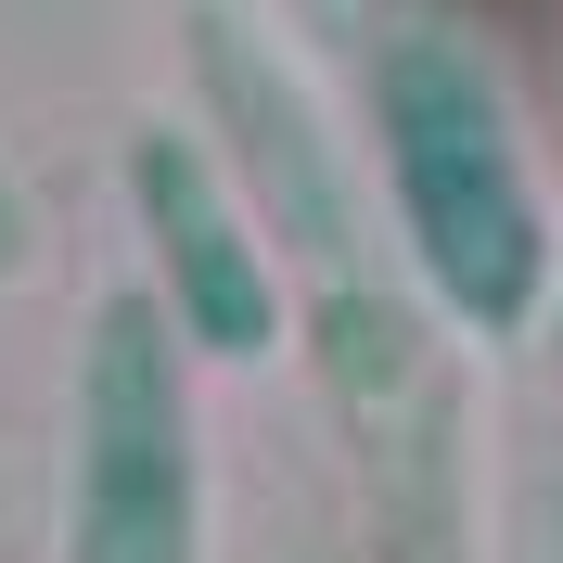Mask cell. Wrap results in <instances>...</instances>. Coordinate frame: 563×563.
I'll list each match as a JSON object with an SVG mask.
<instances>
[{
  "mask_svg": "<svg viewBox=\"0 0 563 563\" xmlns=\"http://www.w3.org/2000/svg\"><path fill=\"white\" fill-rule=\"evenodd\" d=\"M65 563H206V449L179 385V320L115 295L77 372V538Z\"/></svg>",
  "mask_w": 563,
  "mask_h": 563,
  "instance_id": "cell-3",
  "label": "cell"
},
{
  "mask_svg": "<svg viewBox=\"0 0 563 563\" xmlns=\"http://www.w3.org/2000/svg\"><path fill=\"white\" fill-rule=\"evenodd\" d=\"M26 269V206H13V179H0V282Z\"/></svg>",
  "mask_w": 563,
  "mask_h": 563,
  "instance_id": "cell-5",
  "label": "cell"
},
{
  "mask_svg": "<svg viewBox=\"0 0 563 563\" xmlns=\"http://www.w3.org/2000/svg\"><path fill=\"white\" fill-rule=\"evenodd\" d=\"M129 192H141L154 256H167L179 333H192V346H218V358H269V333H282V269H269V231L244 218V192L206 167V141L141 129Z\"/></svg>",
  "mask_w": 563,
  "mask_h": 563,
  "instance_id": "cell-4",
  "label": "cell"
},
{
  "mask_svg": "<svg viewBox=\"0 0 563 563\" xmlns=\"http://www.w3.org/2000/svg\"><path fill=\"white\" fill-rule=\"evenodd\" d=\"M372 115H385V192L410 282L461 333H526L563 295L551 269V192L526 167L512 90L461 26H397L372 52Z\"/></svg>",
  "mask_w": 563,
  "mask_h": 563,
  "instance_id": "cell-1",
  "label": "cell"
},
{
  "mask_svg": "<svg viewBox=\"0 0 563 563\" xmlns=\"http://www.w3.org/2000/svg\"><path fill=\"white\" fill-rule=\"evenodd\" d=\"M308 358L372 487L385 563H474V461H461V372L422 320V282L385 269V231L308 256Z\"/></svg>",
  "mask_w": 563,
  "mask_h": 563,
  "instance_id": "cell-2",
  "label": "cell"
},
{
  "mask_svg": "<svg viewBox=\"0 0 563 563\" xmlns=\"http://www.w3.org/2000/svg\"><path fill=\"white\" fill-rule=\"evenodd\" d=\"M551 333H563V295H551Z\"/></svg>",
  "mask_w": 563,
  "mask_h": 563,
  "instance_id": "cell-6",
  "label": "cell"
}]
</instances>
